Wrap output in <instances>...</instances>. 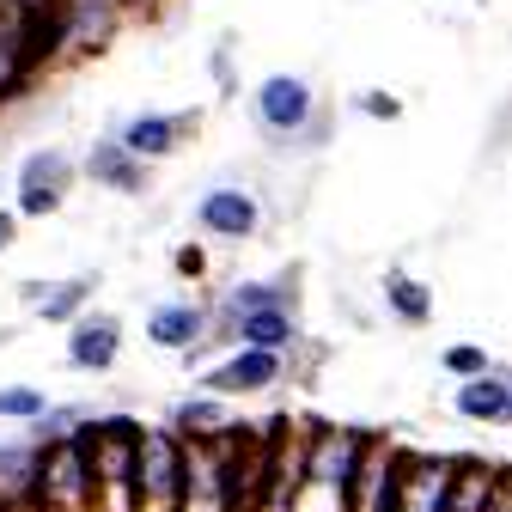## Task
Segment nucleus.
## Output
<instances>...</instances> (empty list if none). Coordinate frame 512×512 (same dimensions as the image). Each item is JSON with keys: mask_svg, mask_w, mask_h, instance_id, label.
<instances>
[{"mask_svg": "<svg viewBox=\"0 0 512 512\" xmlns=\"http://www.w3.org/2000/svg\"><path fill=\"white\" fill-rule=\"evenodd\" d=\"M165 427H171L177 439H189V445H202V439H214V433L232 427V403H226V397H208V391H189V397L171 403Z\"/></svg>", "mask_w": 512, "mask_h": 512, "instance_id": "ddd939ff", "label": "nucleus"}, {"mask_svg": "<svg viewBox=\"0 0 512 512\" xmlns=\"http://www.w3.org/2000/svg\"><path fill=\"white\" fill-rule=\"evenodd\" d=\"M202 128V116L196 110H135V116H122V122H110V135L135 153L141 165H153V159H171L189 135Z\"/></svg>", "mask_w": 512, "mask_h": 512, "instance_id": "39448f33", "label": "nucleus"}, {"mask_svg": "<svg viewBox=\"0 0 512 512\" xmlns=\"http://www.w3.org/2000/svg\"><path fill=\"white\" fill-rule=\"evenodd\" d=\"M86 415H92V403H49L31 427H25V439L31 445H55V439H74L80 427H86Z\"/></svg>", "mask_w": 512, "mask_h": 512, "instance_id": "f3484780", "label": "nucleus"}, {"mask_svg": "<svg viewBox=\"0 0 512 512\" xmlns=\"http://www.w3.org/2000/svg\"><path fill=\"white\" fill-rule=\"evenodd\" d=\"M378 299H384V311L397 317L403 330H427L433 324V287L421 281V275H409V269H391L378 281Z\"/></svg>", "mask_w": 512, "mask_h": 512, "instance_id": "4468645a", "label": "nucleus"}, {"mask_svg": "<svg viewBox=\"0 0 512 512\" xmlns=\"http://www.w3.org/2000/svg\"><path fill=\"white\" fill-rule=\"evenodd\" d=\"M80 165L68 147H37L19 159V183H13V214L19 220H49L68 208V189H74Z\"/></svg>", "mask_w": 512, "mask_h": 512, "instance_id": "7ed1b4c3", "label": "nucleus"}, {"mask_svg": "<svg viewBox=\"0 0 512 512\" xmlns=\"http://www.w3.org/2000/svg\"><path fill=\"white\" fill-rule=\"evenodd\" d=\"M208 324H214L208 299H159L147 311V342L159 354H196L208 342Z\"/></svg>", "mask_w": 512, "mask_h": 512, "instance_id": "0eeeda50", "label": "nucleus"}, {"mask_svg": "<svg viewBox=\"0 0 512 512\" xmlns=\"http://www.w3.org/2000/svg\"><path fill=\"white\" fill-rule=\"evenodd\" d=\"M31 482H37V445L31 439H0V512L31 506Z\"/></svg>", "mask_w": 512, "mask_h": 512, "instance_id": "dca6fc26", "label": "nucleus"}, {"mask_svg": "<svg viewBox=\"0 0 512 512\" xmlns=\"http://www.w3.org/2000/svg\"><path fill=\"white\" fill-rule=\"evenodd\" d=\"M287 366H293V354H269V348H226L214 366H202V372H196V391L226 397V403H238V397H263V391H275V384H287Z\"/></svg>", "mask_w": 512, "mask_h": 512, "instance_id": "20e7f679", "label": "nucleus"}, {"mask_svg": "<svg viewBox=\"0 0 512 512\" xmlns=\"http://www.w3.org/2000/svg\"><path fill=\"white\" fill-rule=\"evenodd\" d=\"M232 348H269V354H293L299 348V311L293 305H269L232 317Z\"/></svg>", "mask_w": 512, "mask_h": 512, "instance_id": "f8f14e48", "label": "nucleus"}, {"mask_svg": "<svg viewBox=\"0 0 512 512\" xmlns=\"http://www.w3.org/2000/svg\"><path fill=\"white\" fill-rule=\"evenodd\" d=\"M80 171H86L92 183L116 189V196H147V165H141L135 153H128V147L110 135V128L92 141V153H86V165H80Z\"/></svg>", "mask_w": 512, "mask_h": 512, "instance_id": "9b49d317", "label": "nucleus"}, {"mask_svg": "<svg viewBox=\"0 0 512 512\" xmlns=\"http://www.w3.org/2000/svg\"><path fill=\"white\" fill-rule=\"evenodd\" d=\"M13 238H19V214L0 208V250H13Z\"/></svg>", "mask_w": 512, "mask_h": 512, "instance_id": "4be33fe9", "label": "nucleus"}, {"mask_svg": "<svg viewBox=\"0 0 512 512\" xmlns=\"http://www.w3.org/2000/svg\"><path fill=\"white\" fill-rule=\"evenodd\" d=\"M122 360V317L116 311H86L68 324V366L86 378H104Z\"/></svg>", "mask_w": 512, "mask_h": 512, "instance_id": "6e6552de", "label": "nucleus"}, {"mask_svg": "<svg viewBox=\"0 0 512 512\" xmlns=\"http://www.w3.org/2000/svg\"><path fill=\"white\" fill-rule=\"evenodd\" d=\"M92 275H68V281H25L19 287V299H25V311L37 317V324H74V317H86V305H92Z\"/></svg>", "mask_w": 512, "mask_h": 512, "instance_id": "9d476101", "label": "nucleus"}, {"mask_svg": "<svg viewBox=\"0 0 512 512\" xmlns=\"http://www.w3.org/2000/svg\"><path fill=\"white\" fill-rule=\"evenodd\" d=\"M250 128L269 147H324L330 141V116L317 98L311 74H263L250 86Z\"/></svg>", "mask_w": 512, "mask_h": 512, "instance_id": "f257e3e1", "label": "nucleus"}, {"mask_svg": "<svg viewBox=\"0 0 512 512\" xmlns=\"http://www.w3.org/2000/svg\"><path fill=\"white\" fill-rule=\"evenodd\" d=\"M171 269H177L183 281H202V275H208V250H202V244H183V250L171 256Z\"/></svg>", "mask_w": 512, "mask_h": 512, "instance_id": "412c9836", "label": "nucleus"}, {"mask_svg": "<svg viewBox=\"0 0 512 512\" xmlns=\"http://www.w3.org/2000/svg\"><path fill=\"white\" fill-rule=\"evenodd\" d=\"M452 415L470 427H506L512 421V366H488L482 378H464L452 391Z\"/></svg>", "mask_w": 512, "mask_h": 512, "instance_id": "1a4fd4ad", "label": "nucleus"}, {"mask_svg": "<svg viewBox=\"0 0 512 512\" xmlns=\"http://www.w3.org/2000/svg\"><path fill=\"white\" fill-rule=\"evenodd\" d=\"M43 409H49V391H43V384H0V421L31 427Z\"/></svg>", "mask_w": 512, "mask_h": 512, "instance_id": "a211bd4d", "label": "nucleus"}, {"mask_svg": "<svg viewBox=\"0 0 512 512\" xmlns=\"http://www.w3.org/2000/svg\"><path fill=\"white\" fill-rule=\"evenodd\" d=\"M269 226V202L250 183H208L196 196V232L214 244H250Z\"/></svg>", "mask_w": 512, "mask_h": 512, "instance_id": "f03ea898", "label": "nucleus"}, {"mask_svg": "<svg viewBox=\"0 0 512 512\" xmlns=\"http://www.w3.org/2000/svg\"><path fill=\"white\" fill-rule=\"evenodd\" d=\"M354 110H360L366 122H403V98H397V92H384V86L360 92V98H354Z\"/></svg>", "mask_w": 512, "mask_h": 512, "instance_id": "aec40b11", "label": "nucleus"}, {"mask_svg": "<svg viewBox=\"0 0 512 512\" xmlns=\"http://www.w3.org/2000/svg\"><path fill=\"white\" fill-rule=\"evenodd\" d=\"M452 470H458V458H445V452H403L397 512H445V500H452Z\"/></svg>", "mask_w": 512, "mask_h": 512, "instance_id": "423d86ee", "label": "nucleus"}, {"mask_svg": "<svg viewBox=\"0 0 512 512\" xmlns=\"http://www.w3.org/2000/svg\"><path fill=\"white\" fill-rule=\"evenodd\" d=\"M445 512H500V470L488 458H458Z\"/></svg>", "mask_w": 512, "mask_h": 512, "instance_id": "2eb2a0df", "label": "nucleus"}, {"mask_svg": "<svg viewBox=\"0 0 512 512\" xmlns=\"http://www.w3.org/2000/svg\"><path fill=\"white\" fill-rule=\"evenodd\" d=\"M116 13H128V7H159V0H110Z\"/></svg>", "mask_w": 512, "mask_h": 512, "instance_id": "5701e85b", "label": "nucleus"}, {"mask_svg": "<svg viewBox=\"0 0 512 512\" xmlns=\"http://www.w3.org/2000/svg\"><path fill=\"white\" fill-rule=\"evenodd\" d=\"M488 366H494V354H488L482 342H452V348H439V372L458 378V384H464V378H482Z\"/></svg>", "mask_w": 512, "mask_h": 512, "instance_id": "6ab92c4d", "label": "nucleus"}]
</instances>
